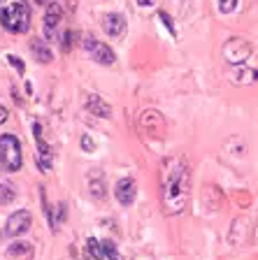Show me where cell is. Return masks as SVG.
<instances>
[{
	"label": "cell",
	"instance_id": "21",
	"mask_svg": "<svg viewBox=\"0 0 258 260\" xmlns=\"http://www.w3.org/2000/svg\"><path fill=\"white\" fill-rule=\"evenodd\" d=\"M75 35H77V32H72V30H68L63 35V51H68V49H70V44L75 42Z\"/></svg>",
	"mask_w": 258,
	"mask_h": 260
},
{
	"label": "cell",
	"instance_id": "16",
	"mask_svg": "<svg viewBox=\"0 0 258 260\" xmlns=\"http://www.w3.org/2000/svg\"><path fill=\"white\" fill-rule=\"evenodd\" d=\"M86 253L91 255L93 260H102V258H105V253H102V246H100V242H98L96 237H89V239H86Z\"/></svg>",
	"mask_w": 258,
	"mask_h": 260
},
{
	"label": "cell",
	"instance_id": "25",
	"mask_svg": "<svg viewBox=\"0 0 258 260\" xmlns=\"http://www.w3.org/2000/svg\"><path fill=\"white\" fill-rule=\"evenodd\" d=\"M7 116H10V112H7V107H3V105H0V125L5 123L7 121Z\"/></svg>",
	"mask_w": 258,
	"mask_h": 260
},
{
	"label": "cell",
	"instance_id": "24",
	"mask_svg": "<svg viewBox=\"0 0 258 260\" xmlns=\"http://www.w3.org/2000/svg\"><path fill=\"white\" fill-rule=\"evenodd\" d=\"M7 60H10L12 65H16V68H19V72H23V63L19 58H14V56H7Z\"/></svg>",
	"mask_w": 258,
	"mask_h": 260
},
{
	"label": "cell",
	"instance_id": "6",
	"mask_svg": "<svg viewBox=\"0 0 258 260\" xmlns=\"http://www.w3.org/2000/svg\"><path fill=\"white\" fill-rule=\"evenodd\" d=\"M84 49L89 51V56H91L96 63H100V65H112L114 60H117L114 51L107 47V44L98 42V40H93V38H84Z\"/></svg>",
	"mask_w": 258,
	"mask_h": 260
},
{
	"label": "cell",
	"instance_id": "4",
	"mask_svg": "<svg viewBox=\"0 0 258 260\" xmlns=\"http://www.w3.org/2000/svg\"><path fill=\"white\" fill-rule=\"evenodd\" d=\"M251 51H253L251 44H249L247 40H242V38H231L226 44H223V49H221L223 58H226L231 65L247 63V58L251 56Z\"/></svg>",
	"mask_w": 258,
	"mask_h": 260
},
{
	"label": "cell",
	"instance_id": "28",
	"mask_svg": "<svg viewBox=\"0 0 258 260\" xmlns=\"http://www.w3.org/2000/svg\"><path fill=\"white\" fill-rule=\"evenodd\" d=\"M84 260H93V258H91V255H89V253H86V258H84Z\"/></svg>",
	"mask_w": 258,
	"mask_h": 260
},
{
	"label": "cell",
	"instance_id": "5",
	"mask_svg": "<svg viewBox=\"0 0 258 260\" xmlns=\"http://www.w3.org/2000/svg\"><path fill=\"white\" fill-rule=\"evenodd\" d=\"M33 225V216L31 211L26 209H19L16 214H12L10 218H7V225H5V235L7 237H19V235L28 233Z\"/></svg>",
	"mask_w": 258,
	"mask_h": 260
},
{
	"label": "cell",
	"instance_id": "12",
	"mask_svg": "<svg viewBox=\"0 0 258 260\" xmlns=\"http://www.w3.org/2000/svg\"><path fill=\"white\" fill-rule=\"evenodd\" d=\"M102 30L107 32L109 38H119V35L126 30V19L121 14H117V12L105 14V19H102Z\"/></svg>",
	"mask_w": 258,
	"mask_h": 260
},
{
	"label": "cell",
	"instance_id": "10",
	"mask_svg": "<svg viewBox=\"0 0 258 260\" xmlns=\"http://www.w3.org/2000/svg\"><path fill=\"white\" fill-rule=\"evenodd\" d=\"M114 195H117V200L121 205H133L135 202V195H137V184H135V179H121L117 186H114Z\"/></svg>",
	"mask_w": 258,
	"mask_h": 260
},
{
	"label": "cell",
	"instance_id": "18",
	"mask_svg": "<svg viewBox=\"0 0 258 260\" xmlns=\"http://www.w3.org/2000/svg\"><path fill=\"white\" fill-rule=\"evenodd\" d=\"M14 198H16V193L12 188V184H0V205H10Z\"/></svg>",
	"mask_w": 258,
	"mask_h": 260
},
{
	"label": "cell",
	"instance_id": "19",
	"mask_svg": "<svg viewBox=\"0 0 258 260\" xmlns=\"http://www.w3.org/2000/svg\"><path fill=\"white\" fill-rule=\"evenodd\" d=\"M235 7H237V0H219L221 14H231V12H235Z\"/></svg>",
	"mask_w": 258,
	"mask_h": 260
},
{
	"label": "cell",
	"instance_id": "3",
	"mask_svg": "<svg viewBox=\"0 0 258 260\" xmlns=\"http://www.w3.org/2000/svg\"><path fill=\"white\" fill-rule=\"evenodd\" d=\"M23 165L21 158V142L14 135H0V168L7 172H19Z\"/></svg>",
	"mask_w": 258,
	"mask_h": 260
},
{
	"label": "cell",
	"instance_id": "9",
	"mask_svg": "<svg viewBox=\"0 0 258 260\" xmlns=\"http://www.w3.org/2000/svg\"><path fill=\"white\" fill-rule=\"evenodd\" d=\"M228 77H231V81L237 84V86H251V84L258 81V70L244 68V63L242 65H233L231 72H228Z\"/></svg>",
	"mask_w": 258,
	"mask_h": 260
},
{
	"label": "cell",
	"instance_id": "8",
	"mask_svg": "<svg viewBox=\"0 0 258 260\" xmlns=\"http://www.w3.org/2000/svg\"><path fill=\"white\" fill-rule=\"evenodd\" d=\"M140 128L147 130V133H154V135H161L163 130H165V121H163L161 112L156 109H145L140 114Z\"/></svg>",
	"mask_w": 258,
	"mask_h": 260
},
{
	"label": "cell",
	"instance_id": "26",
	"mask_svg": "<svg viewBox=\"0 0 258 260\" xmlns=\"http://www.w3.org/2000/svg\"><path fill=\"white\" fill-rule=\"evenodd\" d=\"M156 3V0H137V5H142V7H151Z\"/></svg>",
	"mask_w": 258,
	"mask_h": 260
},
{
	"label": "cell",
	"instance_id": "15",
	"mask_svg": "<svg viewBox=\"0 0 258 260\" xmlns=\"http://www.w3.org/2000/svg\"><path fill=\"white\" fill-rule=\"evenodd\" d=\"M31 251H33L31 242H14V244H10V249H7V258H21V255H28Z\"/></svg>",
	"mask_w": 258,
	"mask_h": 260
},
{
	"label": "cell",
	"instance_id": "14",
	"mask_svg": "<svg viewBox=\"0 0 258 260\" xmlns=\"http://www.w3.org/2000/svg\"><path fill=\"white\" fill-rule=\"evenodd\" d=\"M31 51L35 54V58H38L40 63H49V60H51V51L44 47L42 40H33V42H31Z\"/></svg>",
	"mask_w": 258,
	"mask_h": 260
},
{
	"label": "cell",
	"instance_id": "11",
	"mask_svg": "<svg viewBox=\"0 0 258 260\" xmlns=\"http://www.w3.org/2000/svg\"><path fill=\"white\" fill-rule=\"evenodd\" d=\"M61 19H63V10H61L59 3L47 5V14H44V35H47V40H51L54 28L61 23Z\"/></svg>",
	"mask_w": 258,
	"mask_h": 260
},
{
	"label": "cell",
	"instance_id": "13",
	"mask_svg": "<svg viewBox=\"0 0 258 260\" xmlns=\"http://www.w3.org/2000/svg\"><path fill=\"white\" fill-rule=\"evenodd\" d=\"M86 107L91 109L96 116H102V119H107L109 114H112V109H109V105L102 100L100 95H96V93H91V95L86 98Z\"/></svg>",
	"mask_w": 258,
	"mask_h": 260
},
{
	"label": "cell",
	"instance_id": "23",
	"mask_svg": "<svg viewBox=\"0 0 258 260\" xmlns=\"http://www.w3.org/2000/svg\"><path fill=\"white\" fill-rule=\"evenodd\" d=\"M81 146H84V151H93V142H91V137H89V135L81 137Z\"/></svg>",
	"mask_w": 258,
	"mask_h": 260
},
{
	"label": "cell",
	"instance_id": "1",
	"mask_svg": "<svg viewBox=\"0 0 258 260\" xmlns=\"http://www.w3.org/2000/svg\"><path fill=\"white\" fill-rule=\"evenodd\" d=\"M191 198V168L184 156H172L163 162L161 177V207L163 214L177 216L186 209Z\"/></svg>",
	"mask_w": 258,
	"mask_h": 260
},
{
	"label": "cell",
	"instance_id": "22",
	"mask_svg": "<svg viewBox=\"0 0 258 260\" xmlns=\"http://www.w3.org/2000/svg\"><path fill=\"white\" fill-rule=\"evenodd\" d=\"M158 16H161V21H163V23H165V26H167V30H170V35H175V28H172V21H170V16H167L165 12H161V14H158Z\"/></svg>",
	"mask_w": 258,
	"mask_h": 260
},
{
	"label": "cell",
	"instance_id": "27",
	"mask_svg": "<svg viewBox=\"0 0 258 260\" xmlns=\"http://www.w3.org/2000/svg\"><path fill=\"white\" fill-rule=\"evenodd\" d=\"M35 5H47V0H35Z\"/></svg>",
	"mask_w": 258,
	"mask_h": 260
},
{
	"label": "cell",
	"instance_id": "17",
	"mask_svg": "<svg viewBox=\"0 0 258 260\" xmlns=\"http://www.w3.org/2000/svg\"><path fill=\"white\" fill-rule=\"evenodd\" d=\"M100 246H102V253H105L107 260H121V255H119V251H117V244H114L112 239H102Z\"/></svg>",
	"mask_w": 258,
	"mask_h": 260
},
{
	"label": "cell",
	"instance_id": "7",
	"mask_svg": "<svg viewBox=\"0 0 258 260\" xmlns=\"http://www.w3.org/2000/svg\"><path fill=\"white\" fill-rule=\"evenodd\" d=\"M33 135H35V142H38V168L42 172H49V168H51V149L42 140V123H33Z\"/></svg>",
	"mask_w": 258,
	"mask_h": 260
},
{
	"label": "cell",
	"instance_id": "20",
	"mask_svg": "<svg viewBox=\"0 0 258 260\" xmlns=\"http://www.w3.org/2000/svg\"><path fill=\"white\" fill-rule=\"evenodd\" d=\"M89 188H91V195H93V198H102V195H105V186H102L100 179L91 181V186H89Z\"/></svg>",
	"mask_w": 258,
	"mask_h": 260
},
{
	"label": "cell",
	"instance_id": "2",
	"mask_svg": "<svg viewBox=\"0 0 258 260\" xmlns=\"http://www.w3.org/2000/svg\"><path fill=\"white\" fill-rule=\"evenodd\" d=\"M0 23L10 32H26L31 28L28 0H0Z\"/></svg>",
	"mask_w": 258,
	"mask_h": 260
}]
</instances>
